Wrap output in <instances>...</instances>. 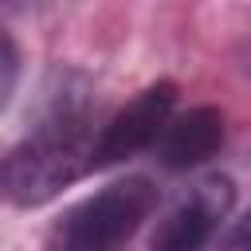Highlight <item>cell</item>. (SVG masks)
<instances>
[{
	"label": "cell",
	"mask_w": 251,
	"mask_h": 251,
	"mask_svg": "<svg viewBox=\"0 0 251 251\" xmlns=\"http://www.w3.org/2000/svg\"><path fill=\"white\" fill-rule=\"evenodd\" d=\"M90 98L55 90L35 126L0 157V196L16 208H39L90 169Z\"/></svg>",
	"instance_id": "cell-1"
},
{
	"label": "cell",
	"mask_w": 251,
	"mask_h": 251,
	"mask_svg": "<svg viewBox=\"0 0 251 251\" xmlns=\"http://www.w3.org/2000/svg\"><path fill=\"white\" fill-rule=\"evenodd\" d=\"M157 208V184L149 176H122L78 204H71L47 235L51 251H122L133 231Z\"/></svg>",
	"instance_id": "cell-2"
},
{
	"label": "cell",
	"mask_w": 251,
	"mask_h": 251,
	"mask_svg": "<svg viewBox=\"0 0 251 251\" xmlns=\"http://www.w3.org/2000/svg\"><path fill=\"white\" fill-rule=\"evenodd\" d=\"M173 106H176V82L173 78L149 82L133 102H126L102 126V133L90 145V169H110V165H118V161L149 149L161 137L165 122L173 118Z\"/></svg>",
	"instance_id": "cell-3"
},
{
	"label": "cell",
	"mask_w": 251,
	"mask_h": 251,
	"mask_svg": "<svg viewBox=\"0 0 251 251\" xmlns=\"http://www.w3.org/2000/svg\"><path fill=\"white\" fill-rule=\"evenodd\" d=\"M235 204V184L224 173L196 180L153 227L149 251H204L220 227V220Z\"/></svg>",
	"instance_id": "cell-4"
},
{
	"label": "cell",
	"mask_w": 251,
	"mask_h": 251,
	"mask_svg": "<svg viewBox=\"0 0 251 251\" xmlns=\"http://www.w3.org/2000/svg\"><path fill=\"white\" fill-rule=\"evenodd\" d=\"M220 145H224V114L216 106H192V110L169 118L161 137L153 141L157 165L169 173H184V169L204 165Z\"/></svg>",
	"instance_id": "cell-5"
},
{
	"label": "cell",
	"mask_w": 251,
	"mask_h": 251,
	"mask_svg": "<svg viewBox=\"0 0 251 251\" xmlns=\"http://www.w3.org/2000/svg\"><path fill=\"white\" fill-rule=\"evenodd\" d=\"M16 78H20V51H16V39L0 27V106L12 98Z\"/></svg>",
	"instance_id": "cell-6"
},
{
	"label": "cell",
	"mask_w": 251,
	"mask_h": 251,
	"mask_svg": "<svg viewBox=\"0 0 251 251\" xmlns=\"http://www.w3.org/2000/svg\"><path fill=\"white\" fill-rule=\"evenodd\" d=\"M212 251H251V208L220 235V243H216Z\"/></svg>",
	"instance_id": "cell-7"
}]
</instances>
